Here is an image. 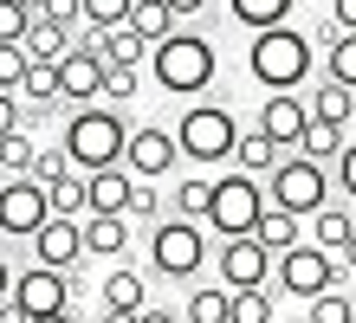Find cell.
Listing matches in <instances>:
<instances>
[{"label":"cell","instance_id":"1","mask_svg":"<svg viewBox=\"0 0 356 323\" xmlns=\"http://www.w3.org/2000/svg\"><path fill=\"white\" fill-rule=\"evenodd\" d=\"M65 156L78 175H97V168H123V156H130V123H123V110H111V103H91V110L65 117Z\"/></svg>","mask_w":356,"mask_h":323},{"label":"cell","instance_id":"2","mask_svg":"<svg viewBox=\"0 0 356 323\" xmlns=\"http://www.w3.org/2000/svg\"><path fill=\"white\" fill-rule=\"evenodd\" d=\"M246 72H253V84H266V97L311 84V33H298V26L253 33V46H246Z\"/></svg>","mask_w":356,"mask_h":323},{"label":"cell","instance_id":"3","mask_svg":"<svg viewBox=\"0 0 356 323\" xmlns=\"http://www.w3.org/2000/svg\"><path fill=\"white\" fill-rule=\"evenodd\" d=\"M149 65H156V84L169 97H201L214 84V72H220V52H214L207 33H175V39H162L149 52Z\"/></svg>","mask_w":356,"mask_h":323},{"label":"cell","instance_id":"4","mask_svg":"<svg viewBox=\"0 0 356 323\" xmlns=\"http://www.w3.org/2000/svg\"><path fill=\"white\" fill-rule=\"evenodd\" d=\"M175 142H181V162L220 168V162H234V149H240V123H234L227 103H188L181 123H175Z\"/></svg>","mask_w":356,"mask_h":323},{"label":"cell","instance_id":"5","mask_svg":"<svg viewBox=\"0 0 356 323\" xmlns=\"http://www.w3.org/2000/svg\"><path fill=\"white\" fill-rule=\"evenodd\" d=\"M207 265V226L201 220H162L149 226V272L156 278H169V285H188V278H201Z\"/></svg>","mask_w":356,"mask_h":323},{"label":"cell","instance_id":"6","mask_svg":"<svg viewBox=\"0 0 356 323\" xmlns=\"http://www.w3.org/2000/svg\"><path fill=\"white\" fill-rule=\"evenodd\" d=\"M266 194L253 175H240V168H227V175H214V207H207V226L220 233V240H253L259 220H266Z\"/></svg>","mask_w":356,"mask_h":323},{"label":"cell","instance_id":"7","mask_svg":"<svg viewBox=\"0 0 356 323\" xmlns=\"http://www.w3.org/2000/svg\"><path fill=\"white\" fill-rule=\"evenodd\" d=\"M272 207H285V213H298V220H318V213L330 207V175H324V162H305V156H285L279 168H272Z\"/></svg>","mask_w":356,"mask_h":323},{"label":"cell","instance_id":"8","mask_svg":"<svg viewBox=\"0 0 356 323\" xmlns=\"http://www.w3.org/2000/svg\"><path fill=\"white\" fill-rule=\"evenodd\" d=\"M272 278H279V291H291V297H305V304H311V297H324V291H337L343 285V258L337 252H324V246H291L285 258H279V272H272Z\"/></svg>","mask_w":356,"mask_h":323},{"label":"cell","instance_id":"9","mask_svg":"<svg viewBox=\"0 0 356 323\" xmlns=\"http://www.w3.org/2000/svg\"><path fill=\"white\" fill-rule=\"evenodd\" d=\"M46 220H52V194L39 188L33 175L0 181V240H33Z\"/></svg>","mask_w":356,"mask_h":323},{"label":"cell","instance_id":"10","mask_svg":"<svg viewBox=\"0 0 356 323\" xmlns=\"http://www.w3.org/2000/svg\"><path fill=\"white\" fill-rule=\"evenodd\" d=\"M214 272H220V285H227V291H266V278L279 272V258H272L259 240H220Z\"/></svg>","mask_w":356,"mask_h":323},{"label":"cell","instance_id":"11","mask_svg":"<svg viewBox=\"0 0 356 323\" xmlns=\"http://www.w3.org/2000/svg\"><path fill=\"white\" fill-rule=\"evenodd\" d=\"M26 246H33V265H46V272H72V278H78V265L91 258V252H85V220H58V213L33 233Z\"/></svg>","mask_w":356,"mask_h":323},{"label":"cell","instance_id":"12","mask_svg":"<svg viewBox=\"0 0 356 323\" xmlns=\"http://www.w3.org/2000/svg\"><path fill=\"white\" fill-rule=\"evenodd\" d=\"M72 291H78V278H72V272H46V265H33V272H19L13 304L26 310V317H65V310H72Z\"/></svg>","mask_w":356,"mask_h":323},{"label":"cell","instance_id":"13","mask_svg":"<svg viewBox=\"0 0 356 323\" xmlns=\"http://www.w3.org/2000/svg\"><path fill=\"white\" fill-rule=\"evenodd\" d=\"M104 78H111V65H104V52L91 39H78V52L58 65V91H65V103H78V110L104 103Z\"/></svg>","mask_w":356,"mask_h":323},{"label":"cell","instance_id":"14","mask_svg":"<svg viewBox=\"0 0 356 323\" xmlns=\"http://www.w3.org/2000/svg\"><path fill=\"white\" fill-rule=\"evenodd\" d=\"M175 162H181V142H175V129H156V123L130 129V156H123V168H130L136 181H162Z\"/></svg>","mask_w":356,"mask_h":323},{"label":"cell","instance_id":"15","mask_svg":"<svg viewBox=\"0 0 356 323\" xmlns=\"http://www.w3.org/2000/svg\"><path fill=\"white\" fill-rule=\"evenodd\" d=\"M305 129H311V103H305L298 91H279V97L259 103V136H266V142H279V149H291V156H298Z\"/></svg>","mask_w":356,"mask_h":323},{"label":"cell","instance_id":"16","mask_svg":"<svg viewBox=\"0 0 356 323\" xmlns=\"http://www.w3.org/2000/svg\"><path fill=\"white\" fill-rule=\"evenodd\" d=\"M130 201H136L130 168H97L91 175V213H123V220H130Z\"/></svg>","mask_w":356,"mask_h":323},{"label":"cell","instance_id":"17","mask_svg":"<svg viewBox=\"0 0 356 323\" xmlns=\"http://www.w3.org/2000/svg\"><path fill=\"white\" fill-rule=\"evenodd\" d=\"M85 252L91 258H123L130 252V220L123 213H85Z\"/></svg>","mask_w":356,"mask_h":323},{"label":"cell","instance_id":"18","mask_svg":"<svg viewBox=\"0 0 356 323\" xmlns=\"http://www.w3.org/2000/svg\"><path fill=\"white\" fill-rule=\"evenodd\" d=\"M78 26H52V19H33V33H26V58L33 65H65L78 52Z\"/></svg>","mask_w":356,"mask_h":323},{"label":"cell","instance_id":"19","mask_svg":"<svg viewBox=\"0 0 356 323\" xmlns=\"http://www.w3.org/2000/svg\"><path fill=\"white\" fill-rule=\"evenodd\" d=\"M85 39L104 52V65H143V58L156 52V46H149V39H143L136 26H111V33H91V26H85Z\"/></svg>","mask_w":356,"mask_h":323},{"label":"cell","instance_id":"20","mask_svg":"<svg viewBox=\"0 0 356 323\" xmlns=\"http://www.w3.org/2000/svg\"><path fill=\"white\" fill-rule=\"evenodd\" d=\"M104 310H130V317H143L149 310V278L143 272H104Z\"/></svg>","mask_w":356,"mask_h":323},{"label":"cell","instance_id":"21","mask_svg":"<svg viewBox=\"0 0 356 323\" xmlns=\"http://www.w3.org/2000/svg\"><path fill=\"white\" fill-rule=\"evenodd\" d=\"M291 7L298 0H227V19H240L246 33H272V26H291Z\"/></svg>","mask_w":356,"mask_h":323},{"label":"cell","instance_id":"22","mask_svg":"<svg viewBox=\"0 0 356 323\" xmlns=\"http://www.w3.org/2000/svg\"><path fill=\"white\" fill-rule=\"evenodd\" d=\"M253 240H259L272 258H285L291 246H305V220H298V213H285V207H266V220H259Z\"/></svg>","mask_w":356,"mask_h":323},{"label":"cell","instance_id":"23","mask_svg":"<svg viewBox=\"0 0 356 323\" xmlns=\"http://www.w3.org/2000/svg\"><path fill=\"white\" fill-rule=\"evenodd\" d=\"M46 194H52V213H58V220H85V213H91V175H78V168H72V175H58Z\"/></svg>","mask_w":356,"mask_h":323},{"label":"cell","instance_id":"24","mask_svg":"<svg viewBox=\"0 0 356 323\" xmlns=\"http://www.w3.org/2000/svg\"><path fill=\"white\" fill-rule=\"evenodd\" d=\"M279 162H285V149L266 142L259 129H253V136H240V149H234V168H240V175H253V181H259V175L272 181V168H279Z\"/></svg>","mask_w":356,"mask_h":323},{"label":"cell","instance_id":"25","mask_svg":"<svg viewBox=\"0 0 356 323\" xmlns=\"http://www.w3.org/2000/svg\"><path fill=\"white\" fill-rule=\"evenodd\" d=\"M356 240V213L350 207H324L318 220H311V246H324V252H343Z\"/></svg>","mask_w":356,"mask_h":323},{"label":"cell","instance_id":"26","mask_svg":"<svg viewBox=\"0 0 356 323\" xmlns=\"http://www.w3.org/2000/svg\"><path fill=\"white\" fill-rule=\"evenodd\" d=\"M181 323H234V291H214V285H201V291H188V310Z\"/></svg>","mask_w":356,"mask_h":323},{"label":"cell","instance_id":"27","mask_svg":"<svg viewBox=\"0 0 356 323\" xmlns=\"http://www.w3.org/2000/svg\"><path fill=\"white\" fill-rule=\"evenodd\" d=\"M350 103H356V91H343V84H311V123H350Z\"/></svg>","mask_w":356,"mask_h":323},{"label":"cell","instance_id":"28","mask_svg":"<svg viewBox=\"0 0 356 323\" xmlns=\"http://www.w3.org/2000/svg\"><path fill=\"white\" fill-rule=\"evenodd\" d=\"M343 149H350V136H343L337 123H311V129H305V142H298V156H305V162H330V168H337Z\"/></svg>","mask_w":356,"mask_h":323},{"label":"cell","instance_id":"29","mask_svg":"<svg viewBox=\"0 0 356 323\" xmlns=\"http://www.w3.org/2000/svg\"><path fill=\"white\" fill-rule=\"evenodd\" d=\"M130 26H136L143 39H149V46H162V39H175V33H181V19H175L169 7H162V0H136Z\"/></svg>","mask_w":356,"mask_h":323},{"label":"cell","instance_id":"30","mask_svg":"<svg viewBox=\"0 0 356 323\" xmlns=\"http://www.w3.org/2000/svg\"><path fill=\"white\" fill-rule=\"evenodd\" d=\"M324 72H330V84L356 91V33H337V39L324 46Z\"/></svg>","mask_w":356,"mask_h":323},{"label":"cell","instance_id":"31","mask_svg":"<svg viewBox=\"0 0 356 323\" xmlns=\"http://www.w3.org/2000/svg\"><path fill=\"white\" fill-rule=\"evenodd\" d=\"M19 97H26L33 110H52V103H65V91H58V65H33L26 84H19Z\"/></svg>","mask_w":356,"mask_h":323},{"label":"cell","instance_id":"32","mask_svg":"<svg viewBox=\"0 0 356 323\" xmlns=\"http://www.w3.org/2000/svg\"><path fill=\"white\" fill-rule=\"evenodd\" d=\"M33 162H39V142L26 136V129H13V136H0V168H7V181L33 175Z\"/></svg>","mask_w":356,"mask_h":323},{"label":"cell","instance_id":"33","mask_svg":"<svg viewBox=\"0 0 356 323\" xmlns=\"http://www.w3.org/2000/svg\"><path fill=\"white\" fill-rule=\"evenodd\" d=\"M207 207H214V181H207V175H188L175 188V213H181V220H207Z\"/></svg>","mask_w":356,"mask_h":323},{"label":"cell","instance_id":"34","mask_svg":"<svg viewBox=\"0 0 356 323\" xmlns=\"http://www.w3.org/2000/svg\"><path fill=\"white\" fill-rule=\"evenodd\" d=\"M33 0H0V46H26V33H33Z\"/></svg>","mask_w":356,"mask_h":323},{"label":"cell","instance_id":"35","mask_svg":"<svg viewBox=\"0 0 356 323\" xmlns=\"http://www.w3.org/2000/svg\"><path fill=\"white\" fill-rule=\"evenodd\" d=\"M136 0H85V26L91 33H111V26H130Z\"/></svg>","mask_w":356,"mask_h":323},{"label":"cell","instance_id":"36","mask_svg":"<svg viewBox=\"0 0 356 323\" xmlns=\"http://www.w3.org/2000/svg\"><path fill=\"white\" fill-rule=\"evenodd\" d=\"M305 323H356V297H350V291L311 297V317H305Z\"/></svg>","mask_w":356,"mask_h":323},{"label":"cell","instance_id":"37","mask_svg":"<svg viewBox=\"0 0 356 323\" xmlns=\"http://www.w3.org/2000/svg\"><path fill=\"white\" fill-rule=\"evenodd\" d=\"M136 91H143V72H136V65H111V78H104V103H111V110H123Z\"/></svg>","mask_w":356,"mask_h":323},{"label":"cell","instance_id":"38","mask_svg":"<svg viewBox=\"0 0 356 323\" xmlns=\"http://www.w3.org/2000/svg\"><path fill=\"white\" fill-rule=\"evenodd\" d=\"M58 175H72V156H65V142L39 149V162H33V181H39V188H52Z\"/></svg>","mask_w":356,"mask_h":323},{"label":"cell","instance_id":"39","mask_svg":"<svg viewBox=\"0 0 356 323\" xmlns=\"http://www.w3.org/2000/svg\"><path fill=\"white\" fill-rule=\"evenodd\" d=\"M26 72H33L26 46H0V91H19V84H26Z\"/></svg>","mask_w":356,"mask_h":323},{"label":"cell","instance_id":"40","mask_svg":"<svg viewBox=\"0 0 356 323\" xmlns=\"http://www.w3.org/2000/svg\"><path fill=\"white\" fill-rule=\"evenodd\" d=\"M234 323H272V291H234Z\"/></svg>","mask_w":356,"mask_h":323},{"label":"cell","instance_id":"41","mask_svg":"<svg viewBox=\"0 0 356 323\" xmlns=\"http://www.w3.org/2000/svg\"><path fill=\"white\" fill-rule=\"evenodd\" d=\"M130 220H149V226H162V194H156V181H136V201H130Z\"/></svg>","mask_w":356,"mask_h":323},{"label":"cell","instance_id":"42","mask_svg":"<svg viewBox=\"0 0 356 323\" xmlns=\"http://www.w3.org/2000/svg\"><path fill=\"white\" fill-rule=\"evenodd\" d=\"M13 129H26V110H19L13 91H0V136H13Z\"/></svg>","mask_w":356,"mask_h":323},{"label":"cell","instance_id":"43","mask_svg":"<svg viewBox=\"0 0 356 323\" xmlns=\"http://www.w3.org/2000/svg\"><path fill=\"white\" fill-rule=\"evenodd\" d=\"M337 188H343L350 201H356V142H350L343 156H337Z\"/></svg>","mask_w":356,"mask_h":323},{"label":"cell","instance_id":"44","mask_svg":"<svg viewBox=\"0 0 356 323\" xmlns=\"http://www.w3.org/2000/svg\"><path fill=\"white\" fill-rule=\"evenodd\" d=\"M330 26H337V33H356V0H330Z\"/></svg>","mask_w":356,"mask_h":323},{"label":"cell","instance_id":"45","mask_svg":"<svg viewBox=\"0 0 356 323\" xmlns=\"http://www.w3.org/2000/svg\"><path fill=\"white\" fill-rule=\"evenodd\" d=\"M162 7H169L175 19H195V13H207V0H162Z\"/></svg>","mask_w":356,"mask_h":323},{"label":"cell","instance_id":"46","mask_svg":"<svg viewBox=\"0 0 356 323\" xmlns=\"http://www.w3.org/2000/svg\"><path fill=\"white\" fill-rule=\"evenodd\" d=\"M13 285H19V272L7 265V258H0V304H7V297H13Z\"/></svg>","mask_w":356,"mask_h":323},{"label":"cell","instance_id":"47","mask_svg":"<svg viewBox=\"0 0 356 323\" xmlns=\"http://www.w3.org/2000/svg\"><path fill=\"white\" fill-rule=\"evenodd\" d=\"M143 323H181L175 310H162V304H149V310H143Z\"/></svg>","mask_w":356,"mask_h":323},{"label":"cell","instance_id":"48","mask_svg":"<svg viewBox=\"0 0 356 323\" xmlns=\"http://www.w3.org/2000/svg\"><path fill=\"white\" fill-rule=\"evenodd\" d=\"M337 258H343V272H350V278H356V240H350V246H343V252H337Z\"/></svg>","mask_w":356,"mask_h":323},{"label":"cell","instance_id":"49","mask_svg":"<svg viewBox=\"0 0 356 323\" xmlns=\"http://www.w3.org/2000/svg\"><path fill=\"white\" fill-rule=\"evenodd\" d=\"M33 323H78V317H72V310H65V317H33Z\"/></svg>","mask_w":356,"mask_h":323},{"label":"cell","instance_id":"50","mask_svg":"<svg viewBox=\"0 0 356 323\" xmlns=\"http://www.w3.org/2000/svg\"><path fill=\"white\" fill-rule=\"evenodd\" d=\"M350 123H356V103H350Z\"/></svg>","mask_w":356,"mask_h":323}]
</instances>
